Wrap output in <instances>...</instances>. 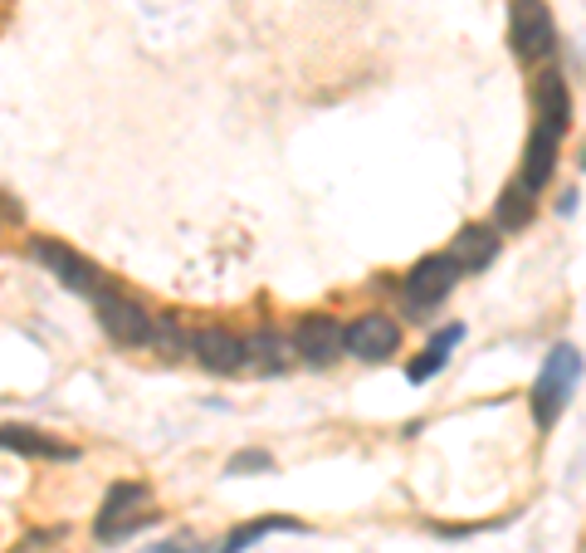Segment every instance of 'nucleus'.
I'll use <instances>...</instances> for the list:
<instances>
[{"instance_id":"obj_16","label":"nucleus","mask_w":586,"mask_h":553,"mask_svg":"<svg viewBox=\"0 0 586 553\" xmlns=\"http://www.w3.org/2000/svg\"><path fill=\"white\" fill-rule=\"evenodd\" d=\"M533 221V187H527L523 177L513 181V187L498 197V230H518Z\"/></svg>"},{"instance_id":"obj_13","label":"nucleus","mask_w":586,"mask_h":553,"mask_svg":"<svg viewBox=\"0 0 586 553\" xmlns=\"http://www.w3.org/2000/svg\"><path fill=\"white\" fill-rule=\"evenodd\" d=\"M557 142H562V133L547 128V123H537L533 138H527V158H523V181L527 187H547L557 172Z\"/></svg>"},{"instance_id":"obj_8","label":"nucleus","mask_w":586,"mask_h":553,"mask_svg":"<svg viewBox=\"0 0 586 553\" xmlns=\"http://www.w3.org/2000/svg\"><path fill=\"white\" fill-rule=\"evenodd\" d=\"M342 348H347L352 357H361V363H386L400 348V328L391 324L386 314H361L357 324L342 334Z\"/></svg>"},{"instance_id":"obj_14","label":"nucleus","mask_w":586,"mask_h":553,"mask_svg":"<svg viewBox=\"0 0 586 553\" xmlns=\"http://www.w3.org/2000/svg\"><path fill=\"white\" fill-rule=\"evenodd\" d=\"M289 363H293V338H279V334H269V328L254 334V338H244V367L273 377V373H283Z\"/></svg>"},{"instance_id":"obj_1","label":"nucleus","mask_w":586,"mask_h":553,"mask_svg":"<svg viewBox=\"0 0 586 553\" xmlns=\"http://www.w3.org/2000/svg\"><path fill=\"white\" fill-rule=\"evenodd\" d=\"M576 377H582V353H576L572 343H557L552 353H547L543 373H537L533 392H527V397H533L537 426H552L557 416H562V406H566V397H572Z\"/></svg>"},{"instance_id":"obj_17","label":"nucleus","mask_w":586,"mask_h":553,"mask_svg":"<svg viewBox=\"0 0 586 553\" xmlns=\"http://www.w3.org/2000/svg\"><path fill=\"white\" fill-rule=\"evenodd\" d=\"M303 524H293V519H254V524H240V529L225 539V549L220 553H244L250 543H259L264 533H298Z\"/></svg>"},{"instance_id":"obj_6","label":"nucleus","mask_w":586,"mask_h":553,"mask_svg":"<svg viewBox=\"0 0 586 553\" xmlns=\"http://www.w3.org/2000/svg\"><path fill=\"white\" fill-rule=\"evenodd\" d=\"M455 279H459L455 260H449V255H425L406 275V309H410V314H425V309H435L440 299L455 289Z\"/></svg>"},{"instance_id":"obj_11","label":"nucleus","mask_w":586,"mask_h":553,"mask_svg":"<svg viewBox=\"0 0 586 553\" xmlns=\"http://www.w3.org/2000/svg\"><path fill=\"white\" fill-rule=\"evenodd\" d=\"M494 255H498V226H464L455 236V246H449V260H455V269H464V275L488 269Z\"/></svg>"},{"instance_id":"obj_18","label":"nucleus","mask_w":586,"mask_h":553,"mask_svg":"<svg viewBox=\"0 0 586 553\" xmlns=\"http://www.w3.org/2000/svg\"><path fill=\"white\" fill-rule=\"evenodd\" d=\"M152 343L166 348V357H176L186 348V338H181V328H176L171 318H162V324H152Z\"/></svg>"},{"instance_id":"obj_10","label":"nucleus","mask_w":586,"mask_h":553,"mask_svg":"<svg viewBox=\"0 0 586 553\" xmlns=\"http://www.w3.org/2000/svg\"><path fill=\"white\" fill-rule=\"evenodd\" d=\"M191 353L201 357V367H211V373H240L244 367V338L225 334V328H201V334L191 338Z\"/></svg>"},{"instance_id":"obj_19","label":"nucleus","mask_w":586,"mask_h":553,"mask_svg":"<svg viewBox=\"0 0 586 553\" xmlns=\"http://www.w3.org/2000/svg\"><path fill=\"white\" fill-rule=\"evenodd\" d=\"M269 455H264V451H240V455H234V461H230V475H254V470H269Z\"/></svg>"},{"instance_id":"obj_4","label":"nucleus","mask_w":586,"mask_h":553,"mask_svg":"<svg viewBox=\"0 0 586 553\" xmlns=\"http://www.w3.org/2000/svg\"><path fill=\"white\" fill-rule=\"evenodd\" d=\"M156 519V510H146V485H137V480H123V485H113L107 490V500H103V510H98V539H127V533H137L142 524H152Z\"/></svg>"},{"instance_id":"obj_15","label":"nucleus","mask_w":586,"mask_h":553,"mask_svg":"<svg viewBox=\"0 0 586 553\" xmlns=\"http://www.w3.org/2000/svg\"><path fill=\"white\" fill-rule=\"evenodd\" d=\"M459 338H464V328H459V324L440 328V334L430 338L425 348H420V357H410V367H406V377H410V382H430V377H435L440 367L449 363V348H455Z\"/></svg>"},{"instance_id":"obj_5","label":"nucleus","mask_w":586,"mask_h":553,"mask_svg":"<svg viewBox=\"0 0 586 553\" xmlns=\"http://www.w3.org/2000/svg\"><path fill=\"white\" fill-rule=\"evenodd\" d=\"M35 260H39V265H44L64 289H74V294H84V299H93L103 285H113L107 275H98V265H88L78 250L59 246V240H35Z\"/></svg>"},{"instance_id":"obj_12","label":"nucleus","mask_w":586,"mask_h":553,"mask_svg":"<svg viewBox=\"0 0 586 553\" xmlns=\"http://www.w3.org/2000/svg\"><path fill=\"white\" fill-rule=\"evenodd\" d=\"M0 451L15 455H35V461H74V445L54 441V436L35 431V426H0Z\"/></svg>"},{"instance_id":"obj_9","label":"nucleus","mask_w":586,"mask_h":553,"mask_svg":"<svg viewBox=\"0 0 586 553\" xmlns=\"http://www.w3.org/2000/svg\"><path fill=\"white\" fill-rule=\"evenodd\" d=\"M533 109H537V123L547 128L566 133L572 128V93H566V79L557 70H543L533 84Z\"/></svg>"},{"instance_id":"obj_7","label":"nucleus","mask_w":586,"mask_h":553,"mask_svg":"<svg viewBox=\"0 0 586 553\" xmlns=\"http://www.w3.org/2000/svg\"><path fill=\"white\" fill-rule=\"evenodd\" d=\"M342 334H347V328L332 314H303L298 324H293V353L313 367H328L332 357L342 353Z\"/></svg>"},{"instance_id":"obj_2","label":"nucleus","mask_w":586,"mask_h":553,"mask_svg":"<svg viewBox=\"0 0 586 553\" xmlns=\"http://www.w3.org/2000/svg\"><path fill=\"white\" fill-rule=\"evenodd\" d=\"M93 314L107 328V338L123 348H146L152 343V314H146L137 299H127L117 285H103L93 294Z\"/></svg>"},{"instance_id":"obj_3","label":"nucleus","mask_w":586,"mask_h":553,"mask_svg":"<svg viewBox=\"0 0 586 553\" xmlns=\"http://www.w3.org/2000/svg\"><path fill=\"white\" fill-rule=\"evenodd\" d=\"M508 40H513V54L527 64L547 60L557 50V25L547 0H513L508 5Z\"/></svg>"}]
</instances>
